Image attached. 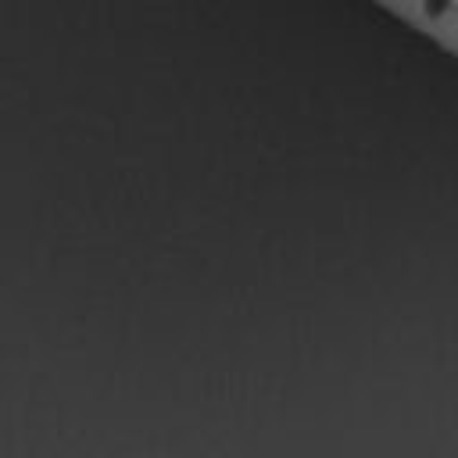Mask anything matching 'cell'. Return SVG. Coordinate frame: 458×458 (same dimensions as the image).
<instances>
[{"instance_id": "cell-1", "label": "cell", "mask_w": 458, "mask_h": 458, "mask_svg": "<svg viewBox=\"0 0 458 458\" xmlns=\"http://www.w3.org/2000/svg\"><path fill=\"white\" fill-rule=\"evenodd\" d=\"M458 14V7H454V0H422V18L433 25V29H440L447 18H454Z\"/></svg>"}]
</instances>
